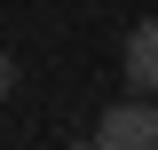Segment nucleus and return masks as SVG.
<instances>
[{
  "label": "nucleus",
  "mask_w": 158,
  "mask_h": 150,
  "mask_svg": "<svg viewBox=\"0 0 158 150\" xmlns=\"http://www.w3.org/2000/svg\"><path fill=\"white\" fill-rule=\"evenodd\" d=\"M71 150H103V142H71Z\"/></svg>",
  "instance_id": "obj_4"
},
{
  "label": "nucleus",
  "mask_w": 158,
  "mask_h": 150,
  "mask_svg": "<svg viewBox=\"0 0 158 150\" xmlns=\"http://www.w3.org/2000/svg\"><path fill=\"white\" fill-rule=\"evenodd\" d=\"M127 95H158V16H142L135 32H127Z\"/></svg>",
  "instance_id": "obj_2"
},
{
  "label": "nucleus",
  "mask_w": 158,
  "mask_h": 150,
  "mask_svg": "<svg viewBox=\"0 0 158 150\" xmlns=\"http://www.w3.org/2000/svg\"><path fill=\"white\" fill-rule=\"evenodd\" d=\"M95 142L103 150H158V103L150 95H127L95 119Z\"/></svg>",
  "instance_id": "obj_1"
},
{
  "label": "nucleus",
  "mask_w": 158,
  "mask_h": 150,
  "mask_svg": "<svg viewBox=\"0 0 158 150\" xmlns=\"http://www.w3.org/2000/svg\"><path fill=\"white\" fill-rule=\"evenodd\" d=\"M8 87H16V56H0V103H8Z\"/></svg>",
  "instance_id": "obj_3"
}]
</instances>
